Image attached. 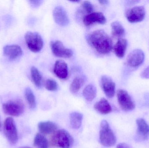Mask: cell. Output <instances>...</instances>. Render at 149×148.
Returning a JSON list of instances; mask_svg holds the SVG:
<instances>
[{
    "instance_id": "obj_1",
    "label": "cell",
    "mask_w": 149,
    "mask_h": 148,
    "mask_svg": "<svg viewBox=\"0 0 149 148\" xmlns=\"http://www.w3.org/2000/svg\"><path fill=\"white\" fill-rule=\"evenodd\" d=\"M87 41L89 45L99 54H107L113 49V41L102 30H95L88 34Z\"/></svg>"
},
{
    "instance_id": "obj_2",
    "label": "cell",
    "mask_w": 149,
    "mask_h": 148,
    "mask_svg": "<svg viewBox=\"0 0 149 148\" xmlns=\"http://www.w3.org/2000/svg\"><path fill=\"white\" fill-rule=\"evenodd\" d=\"M74 142V139L65 129L56 130L52 134L50 143L52 147L59 148H70Z\"/></svg>"
},
{
    "instance_id": "obj_3",
    "label": "cell",
    "mask_w": 149,
    "mask_h": 148,
    "mask_svg": "<svg viewBox=\"0 0 149 148\" xmlns=\"http://www.w3.org/2000/svg\"><path fill=\"white\" fill-rule=\"evenodd\" d=\"M100 140L102 145L110 147L115 145L116 138L107 121L103 120L101 123L100 131Z\"/></svg>"
},
{
    "instance_id": "obj_4",
    "label": "cell",
    "mask_w": 149,
    "mask_h": 148,
    "mask_svg": "<svg viewBox=\"0 0 149 148\" xmlns=\"http://www.w3.org/2000/svg\"><path fill=\"white\" fill-rule=\"evenodd\" d=\"M2 109L6 114L18 116L24 112V105L22 101L20 99L10 100L3 104Z\"/></svg>"
},
{
    "instance_id": "obj_5",
    "label": "cell",
    "mask_w": 149,
    "mask_h": 148,
    "mask_svg": "<svg viewBox=\"0 0 149 148\" xmlns=\"http://www.w3.org/2000/svg\"><path fill=\"white\" fill-rule=\"evenodd\" d=\"M24 38L27 47L31 51L37 53L42 50L43 47V41L38 33L27 32Z\"/></svg>"
},
{
    "instance_id": "obj_6",
    "label": "cell",
    "mask_w": 149,
    "mask_h": 148,
    "mask_svg": "<svg viewBox=\"0 0 149 148\" xmlns=\"http://www.w3.org/2000/svg\"><path fill=\"white\" fill-rule=\"evenodd\" d=\"M3 132L5 137L10 144H16L18 140L17 129L12 117H8L4 121Z\"/></svg>"
},
{
    "instance_id": "obj_7",
    "label": "cell",
    "mask_w": 149,
    "mask_h": 148,
    "mask_svg": "<svg viewBox=\"0 0 149 148\" xmlns=\"http://www.w3.org/2000/svg\"><path fill=\"white\" fill-rule=\"evenodd\" d=\"M117 100L121 108L126 112L132 111L135 108V104L128 93L122 89L117 92Z\"/></svg>"
},
{
    "instance_id": "obj_8",
    "label": "cell",
    "mask_w": 149,
    "mask_h": 148,
    "mask_svg": "<svg viewBox=\"0 0 149 148\" xmlns=\"http://www.w3.org/2000/svg\"><path fill=\"white\" fill-rule=\"evenodd\" d=\"M146 15L145 8L143 6H137L130 8L127 10L126 17L131 23L140 22L143 21Z\"/></svg>"
},
{
    "instance_id": "obj_9",
    "label": "cell",
    "mask_w": 149,
    "mask_h": 148,
    "mask_svg": "<svg viewBox=\"0 0 149 148\" xmlns=\"http://www.w3.org/2000/svg\"><path fill=\"white\" fill-rule=\"evenodd\" d=\"M50 47L52 53L57 57L69 58L73 56V51L65 47L60 41H51Z\"/></svg>"
},
{
    "instance_id": "obj_10",
    "label": "cell",
    "mask_w": 149,
    "mask_h": 148,
    "mask_svg": "<svg viewBox=\"0 0 149 148\" xmlns=\"http://www.w3.org/2000/svg\"><path fill=\"white\" fill-rule=\"evenodd\" d=\"M145 54L143 50L140 49L134 50L128 56L127 64L131 67H137L143 64Z\"/></svg>"
},
{
    "instance_id": "obj_11",
    "label": "cell",
    "mask_w": 149,
    "mask_h": 148,
    "mask_svg": "<svg viewBox=\"0 0 149 148\" xmlns=\"http://www.w3.org/2000/svg\"><path fill=\"white\" fill-rule=\"evenodd\" d=\"M53 16L55 21L59 26L65 27L70 23L68 14L62 6H57L54 8Z\"/></svg>"
},
{
    "instance_id": "obj_12",
    "label": "cell",
    "mask_w": 149,
    "mask_h": 148,
    "mask_svg": "<svg viewBox=\"0 0 149 148\" xmlns=\"http://www.w3.org/2000/svg\"><path fill=\"white\" fill-rule=\"evenodd\" d=\"M100 85L102 90L108 97L111 98L114 96L116 85L111 78L107 76H102Z\"/></svg>"
},
{
    "instance_id": "obj_13",
    "label": "cell",
    "mask_w": 149,
    "mask_h": 148,
    "mask_svg": "<svg viewBox=\"0 0 149 148\" xmlns=\"http://www.w3.org/2000/svg\"><path fill=\"white\" fill-rule=\"evenodd\" d=\"M83 22L85 26L89 27L95 23L105 24L107 22V19L102 13L93 12L84 17Z\"/></svg>"
},
{
    "instance_id": "obj_14",
    "label": "cell",
    "mask_w": 149,
    "mask_h": 148,
    "mask_svg": "<svg viewBox=\"0 0 149 148\" xmlns=\"http://www.w3.org/2000/svg\"><path fill=\"white\" fill-rule=\"evenodd\" d=\"M137 126L136 139L139 140H147L149 138V126L146 121L139 118L136 121Z\"/></svg>"
},
{
    "instance_id": "obj_15",
    "label": "cell",
    "mask_w": 149,
    "mask_h": 148,
    "mask_svg": "<svg viewBox=\"0 0 149 148\" xmlns=\"http://www.w3.org/2000/svg\"><path fill=\"white\" fill-rule=\"evenodd\" d=\"M3 54L11 60L19 58L23 54L22 48L17 45H6L3 48Z\"/></svg>"
},
{
    "instance_id": "obj_16",
    "label": "cell",
    "mask_w": 149,
    "mask_h": 148,
    "mask_svg": "<svg viewBox=\"0 0 149 148\" xmlns=\"http://www.w3.org/2000/svg\"><path fill=\"white\" fill-rule=\"evenodd\" d=\"M53 71L58 78L63 80L66 79L69 74L68 65L64 61L58 60L54 65Z\"/></svg>"
},
{
    "instance_id": "obj_17",
    "label": "cell",
    "mask_w": 149,
    "mask_h": 148,
    "mask_svg": "<svg viewBox=\"0 0 149 148\" xmlns=\"http://www.w3.org/2000/svg\"><path fill=\"white\" fill-rule=\"evenodd\" d=\"M38 129L42 134H50L56 131L57 126L51 121L41 122L38 124Z\"/></svg>"
},
{
    "instance_id": "obj_18",
    "label": "cell",
    "mask_w": 149,
    "mask_h": 148,
    "mask_svg": "<svg viewBox=\"0 0 149 148\" xmlns=\"http://www.w3.org/2000/svg\"><path fill=\"white\" fill-rule=\"evenodd\" d=\"M94 108L97 112L103 115L107 114L112 110L111 105L107 100L104 98H101L100 101L96 102Z\"/></svg>"
},
{
    "instance_id": "obj_19",
    "label": "cell",
    "mask_w": 149,
    "mask_h": 148,
    "mask_svg": "<svg viewBox=\"0 0 149 148\" xmlns=\"http://www.w3.org/2000/svg\"><path fill=\"white\" fill-rule=\"evenodd\" d=\"M127 45L128 42L126 39H119L114 46V51L116 55L119 58H123L125 55Z\"/></svg>"
},
{
    "instance_id": "obj_20",
    "label": "cell",
    "mask_w": 149,
    "mask_h": 148,
    "mask_svg": "<svg viewBox=\"0 0 149 148\" xmlns=\"http://www.w3.org/2000/svg\"><path fill=\"white\" fill-rule=\"evenodd\" d=\"M83 115L79 112L71 113L70 116L71 127L74 129H78L80 128L83 120Z\"/></svg>"
},
{
    "instance_id": "obj_21",
    "label": "cell",
    "mask_w": 149,
    "mask_h": 148,
    "mask_svg": "<svg viewBox=\"0 0 149 148\" xmlns=\"http://www.w3.org/2000/svg\"><path fill=\"white\" fill-rule=\"evenodd\" d=\"M86 80V76H79L74 78L70 86V90L72 94L78 93Z\"/></svg>"
},
{
    "instance_id": "obj_22",
    "label": "cell",
    "mask_w": 149,
    "mask_h": 148,
    "mask_svg": "<svg viewBox=\"0 0 149 148\" xmlns=\"http://www.w3.org/2000/svg\"><path fill=\"white\" fill-rule=\"evenodd\" d=\"M97 89L94 85L88 84L83 89L82 94L86 101L91 102L96 97Z\"/></svg>"
},
{
    "instance_id": "obj_23",
    "label": "cell",
    "mask_w": 149,
    "mask_h": 148,
    "mask_svg": "<svg viewBox=\"0 0 149 148\" xmlns=\"http://www.w3.org/2000/svg\"><path fill=\"white\" fill-rule=\"evenodd\" d=\"M111 31L113 36L116 37H121L125 34V29L120 23L114 21L111 23Z\"/></svg>"
},
{
    "instance_id": "obj_24",
    "label": "cell",
    "mask_w": 149,
    "mask_h": 148,
    "mask_svg": "<svg viewBox=\"0 0 149 148\" xmlns=\"http://www.w3.org/2000/svg\"><path fill=\"white\" fill-rule=\"evenodd\" d=\"M33 144L36 148H48L49 143L47 139L43 135L38 134L34 138Z\"/></svg>"
},
{
    "instance_id": "obj_25",
    "label": "cell",
    "mask_w": 149,
    "mask_h": 148,
    "mask_svg": "<svg viewBox=\"0 0 149 148\" xmlns=\"http://www.w3.org/2000/svg\"><path fill=\"white\" fill-rule=\"evenodd\" d=\"M31 79L34 84L38 88L42 87V76L37 68L32 67L31 69Z\"/></svg>"
},
{
    "instance_id": "obj_26",
    "label": "cell",
    "mask_w": 149,
    "mask_h": 148,
    "mask_svg": "<svg viewBox=\"0 0 149 148\" xmlns=\"http://www.w3.org/2000/svg\"><path fill=\"white\" fill-rule=\"evenodd\" d=\"M24 95L30 109H34L36 108V97L32 90L29 87L26 88L24 91Z\"/></svg>"
},
{
    "instance_id": "obj_27",
    "label": "cell",
    "mask_w": 149,
    "mask_h": 148,
    "mask_svg": "<svg viewBox=\"0 0 149 148\" xmlns=\"http://www.w3.org/2000/svg\"><path fill=\"white\" fill-rule=\"evenodd\" d=\"M45 87L49 91H56L58 87L57 83L54 80L49 79L46 80L45 83Z\"/></svg>"
},
{
    "instance_id": "obj_28",
    "label": "cell",
    "mask_w": 149,
    "mask_h": 148,
    "mask_svg": "<svg viewBox=\"0 0 149 148\" xmlns=\"http://www.w3.org/2000/svg\"><path fill=\"white\" fill-rule=\"evenodd\" d=\"M83 9L88 14H91L94 9L93 4L89 1H85L81 4Z\"/></svg>"
},
{
    "instance_id": "obj_29",
    "label": "cell",
    "mask_w": 149,
    "mask_h": 148,
    "mask_svg": "<svg viewBox=\"0 0 149 148\" xmlns=\"http://www.w3.org/2000/svg\"><path fill=\"white\" fill-rule=\"evenodd\" d=\"M141 76L143 79H149V66L142 72Z\"/></svg>"
},
{
    "instance_id": "obj_30",
    "label": "cell",
    "mask_w": 149,
    "mask_h": 148,
    "mask_svg": "<svg viewBox=\"0 0 149 148\" xmlns=\"http://www.w3.org/2000/svg\"><path fill=\"white\" fill-rule=\"evenodd\" d=\"M32 7L34 8H37L39 7L42 3L43 1H29Z\"/></svg>"
},
{
    "instance_id": "obj_31",
    "label": "cell",
    "mask_w": 149,
    "mask_h": 148,
    "mask_svg": "<svg viewBox=\"0 0 149 148\" xmlns=\"http://www.w3.org/2000/svg\"><path fill=\"white\" fill-rule=\"evenodd\" d=\"M116 148H131L128 144L125 143H120L117 145Z\"/></svg>"
},
{
    "instance_id": "obj_32",
    "label": "cell",
    "mask_w": 149,
    "mask_h": 148,
    "mask_svg": "<svg viewBox=\"0 0 149 148\" xmlns=\"http://www.w3.org/2000/svg\"><path fill=\"white\" fill-rule=\"evenodd\" d=\"M99 2L100 3V4H102V5H107V4H108L109 2V1L107 0H101V1H99Z\"/></svg>"
},
{
    "instance_id": "obj_33",
    "label": "cell",
    "mask_w": 149,
    "mask_h": 148,
    "mask_svg": "<svg viewBox=\"0 0 149 148\" xmlns=\"http://www.w3.org/2000/svg\"><path fill=\"white\" fill-rule=\"evenodd\" d=\"M19 148H30V147H20Z\"/></svg>"
},
{
    "instance_id": "obj_34",
    "label": "cell",
    "mask_w": 149,
    "mask_h": 148,
    "mask_svg": "<svg viewBox=\"0 0 149 148\" xmlns=\"http://www.w3.org/2000/svg\"><path fill=\"white\" fill-rule=\"evenodd\" d=\"M0 127H1V123H0Z\"/></svg>"
}]
</instances>
